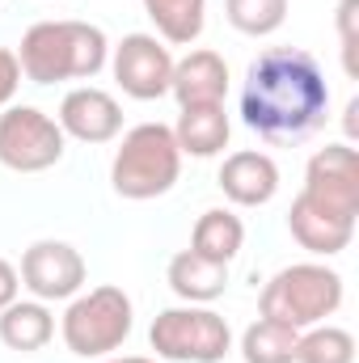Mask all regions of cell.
Masks as SVG:
<instances>
[{
  "label": "cell",
  "instance_id": "52a82bcc",
  "mask_svg": "<svg viewBox=\"0 0 359 363\" xmlns=\"http://www.w3.org/2000/svg\"><path fill=\"white\" fill-rule=\"evenodd\" d=\"M68 135L38 106H4L0 114V165L13 174H43L64 161Z\"/></svg>",
  "mask_w": 359,
  "mask_h": 363
},
{
  "label": "cell",
  "instance_id": "cb8c5ba5",
  "mask_svg": "<svg viewBox=\"0 0 359 363\" xmlns=\"http://www.w3.org/2000/svg\"><path fill=\"white\" fill-rule=\"evenodd\" d=\"M17 85H21V64H17V55L9 47H0V110L13 101Z\"/></svg>",
  "mask_w": 359,
  "mask_h": 363
},
{
  "label": "cell",
  "instance_id": "ac0fdd59",
  "mask_svg": "<svg viewBox=\"0 0 359 363\" xmlns=\"http://www.w3.org/2000/svg\"><path fill=\"white\" fill-rule=\"evenodd\" d=\"M241 245H245V224H241V216H233V211H224V207H211V211H203L199 220H194V233H190V250L199 254V258H211V262H233L237 254H241Z\"/></svg>",
  "mask_w": 359,
  "mask_h": 363
},
{
  "label": "cell",
  "instance_id": "2e32d148",
  "mask_svg": "<svg viewBox=\"0 0 359 363\" xmlns=\"http://www.w3.org/2000/svg\"><path fill=\"white\" fill-rule=\"evenodd\" d=\"M165 279H170V287H174L178 300H186V304H211L228 287V267L211 262V258H199L194 250H182V254L170 258Z\"/></svg>",
  "mask_w": 359,
  "mask_h": 363
},
{
  "label": "cell",
  "instance_id": "44dd1931",
  "mask_svg": "<svg viewBox=\"0 0 359 363\" xmlns=\"http://www.w3.org/2000/svg\"><path fill=\"white\" fill-rule=\"evenodd\" d=\"M296 363H355V338L343 325H309L300 330Z\"/></svg>",
  "mask_w": 359,
  "mask_h": 363
},
{
  "label": "cell",
  "instance_id": "603a6c76",
  "mask_svg": "<svg viewBox=\"0 0 359 363\" xmlns=\"http://www.w3.org/2000/svg\"><path fill=\"white\" fill-rule=\"evenodd\" d=\"M338 38H343V68L347 77H359L355 47H359V0H343L338 4Z\"/></svg>",
  "mask_w": 359,
  "mask_h": 363
},
{
  "label": "cell",
  "instance_id": "5b68a950",
  "mask_svg": "<svg viewBox=\"0 0 359 363\" xmlns=\"http://www.w3.org/2000/svg\"><path fill=\"white\" fill-rule=\"evenodd\" d=\"M136 325V308H131V296L114 283H101L85 296H72L64 321H60V334H64V347L81 359H106L110 351H118L127 342Z\"/></svg>",
  "mask_w": 359,
  "mask_h": 363
},
{
  "label": "cell",
  "instance_id": "4fadbf2b",
  "mask_svg": "<svg viewBox=\"0 0 359 363\" xmlns=\"http://www.w3.org/2000/svg\"><path fill=\"white\" fill-rule=\"evenodd\" d=\"M170 93L178 97V106H224V93H228V64L224 55L216 51H190L174 60V81Z\"/></svg>",
  "mask_w": 359,
  "mask_h": 363
},
{
  "label": "cell",
  "instance_id": "ba28073f",
  "mask_svg": "<svg viewBox=\"0 0 359 363\" xmlns=\"http://www.w3.org/2000/svg\"><path fill=\"white\" fill-rule=\"evenodd\" d=\"M110 68H114L118 89L127 93V97H136V101L165 97L170 81H174V55H170V47L157 34H127L114 47Z\"/></svg>",
  "mask_w": 359,
  "mask_h": 363
},
{
  "label": "cell",
  "instance_id": "3957f363",
  "mask_svg": "<svg viewBox=\"0 0 359 363\" xmlns=\"http://www.w3.org/2000/svg\"><path fill=\"white\" fill-rule=\"evenodd\" d=\"M182 174V152L174 140V127L165 123H140L123 135L114 161H110V186L118 199L144 203V199H161L174 190Z\"/></svg>",
  "mask_w": 359,
  "mask_h": 363
},
{
  "label": "cell",
  "instance_id": "9c48e42d",
  "mask_svg": "<svg viewBox=\"0 0 359 363\" xmlns=\"http://www.w3.org/2000/svg\"><path fill=\"white\" fill-rule=\"evenodd\" d=\"M313 203L338 211V216H359V157L351 144H326L309 157L304 165V190Z\"/></svg>",
  "mask_w": 359,
  "mask_h": 363
},
{
  "label": "cell",
  "instance_id": "ffe728a7",
  "mask_svg": "<svg viewBox=\"0 0 359 363\" xmlns=\"http://www.w3.org/2000/svg\"><path fill=\"white\" fill-rule=\"evenodd\" d=\"M296 342H300V330L258 317L241 334V359L245 363H296Z\"/></svg>",
  "mask_w": 359,
  "mask_h": 363
},
{
  "label": "cell",
  "instance_id": "d4e9b609",
  "mask_svg": "<svg viewBox=\"0 0 359 363\" xmlns=\"http://www.w3.org/2000/svg\"><path fill=\"white\" fill-rule=\"evenodd\" d=\"M17 287H21V274H17V267L0 258V308H9V304L17 300Z\"/></svg>",
  "mask_w": 359,
  "mask_h": 363
},
{
  "label": "cell",
  "instance_id": "4316f807",
  "mask_svg": "<svg viewBox=\"0 0 359 363\" xmlns=\"http://www.w3.org/2000/svg\"><path fill=\"white\" fill-rule=\"evenodd\" d=\"M106 363H157V359H144V355H123V359H106Z\"/></svg>",
  "mask_w": 359,
  "mask_h": 363
},
{
  "label": "cell",
  "instance_id": "d6986e66",
  "mask_svg": "<svg viewBox=\"0 0 359 363\" xmlns=\"http://www.w3.org/2000/svg\"><path fill=\"white\" fill-rule=\"evenodd\" d=\"M144 13L153 17L161 43L190 47L207 26V0H144Z\"/></svg>",
  "mask_w": 359,
  "mask_h": 363
},
{
  "label": "cell",
  "instance_id": "7402d4cb",
  "mask_svg": "<svg viewBox=\"0 0 359 363\" xmlns=\"http://www.w3.org/2000/svg\"><path fill=\"white\" fill-rule=\"evenodd\" d=\"M224 17L237 34L267 38L287 21V0H224Z\"/></svg>",
  "mask_w": 359,
  "mask_h": 363
},
{
  "label": "cell",
  "instance_id": "5bb4252c",
  "mask_svg": "<svg viewBox=\"0 0 359 363\" xmlns=\"http://www.w3.org/2000/svg\"><path fill=\"white\" fill-rule=\"evenodd\" d=\"M220 190L237 207H263L279 190V165L270 161L267 152L241 148V152L224 157V165H220Z\"/></svg>",
  "mask_w": 359,
  "mask_h": 363
},
{
  "label": "cell",
  "instance_id": "8fae6325",
  "mask_svg": "<svg viewBox=\"0 0 359 363\" xmlns=\"http://www.w3.org/2000/svg\"><path fill=\"white\" fill-rule=\"evenodd\" d=\"M55 123H60L64 135H72V140H81V144H110V140L123 131V106H118L106 89L81 85V89L64 93Z\"/></svg>",
  "mask_w": 359,
  "mask_h": 363
},
{
  "label": "cell",
  "instance_id": "7c38bea8",
  "mask_svg": "<svg viewBox=\"0 0 359 363\" xmlns=\"http://www.w3.org/2000/svg\"><path fill=\"white\" fill-rule=\"evenodd\" d=\"M287 228H292L296 245L309 250V254H317V258L343 254L351 245V237H355V220L351 216H338V211L313 203L309 194H296V203L287 211Z\"/></svg>",
  "mask_w": 359,
  "mask_h": 363
},
{
  "label": "cell",
  "instance_id": "8992f818",
  "mask_svg": "<svg viewBox=\"0 0 359 363\" xmlns=\"http://www.w3.org/2000/svg\"><path fill=\"white\" fill-rule=\"evenodd\" d=\"M148 342L157 351V359L170 363H220L233 351V330L228 321L207 308V304H182L165 308L153 317Z\"/></svg>",
  "mask_w": 359,
  "mask_h": 363
},
{
  "label": "cell",
  "instance_id": "6da1fadb",
  "mask_svg": "<svg viewBox=\"0 0 359 363\" xmlns=\"http://www.w3.org/2000/svg\"><path fill=\"white\" fill-rule=\"evenodd\" d=\"M330 110V85L321 64L300 47L263 51L241 85V118L267 144L309 140Z\"/></svg>",
  "mask_w": 359,
  "mask_h": 363
},
{
  "label": "cell",
  "instance_id": "7a4b0ae2",
  "mask_svg": "<svg viewBox=\"0 0 359 363\" xmlns=\"http://www.w3.org/2000/svg\"><path fill=\"white\" fill-rule=\"evenodd\" d=\"M21 77L34 85L89 81L106 68L110 43L89 21H34L21 34V51H13Z\"/></svg>",
  "mask_w": 359,
  "mask_h": 363
},
{
  "label": "cell",
  "instance_id": "484cf974",
  "mask_svg": "<svg viewBox=\"0 0 359 363\" xmlns=\"http://www.w3.org/2000/svg\"><path fill=\"white\" fill-rule=\"evenodd\" d=\"M359 97H351V101H347V135H351V140H355V131H359Z\"/></svg>",
  "mask_w": 359,
  "mask_h": 363
},
{
  "label": "cell",
  "instance_id": "277c9868",
  "mask_svg": "<svg viewBox=\"0 0 359 363\" xmlns=\"http://www.w3.org/2000/svg\"><path fill=\"white\" fill-rule=\"evenodd\" d=\"M343 304V274L330 271L326 262H296L283 267L279 274H270V283L263 287V317L292 325V330H309L321 325L326 317H334Z\"/></svg>",
  "mask_w": 359,
  "mask_h": 363
},
{
  "label": "cell",
  "instance_id": "30bf717a",
  "mask_svg": "<svg viewBox=\"0 0 359 363\" xmlns=\"http://www.w3.org/2000/svg\"><path fill=\"white\" fill-rule=\"evenodd\" d=\"M21 287L34 300H72L85 287V258L68 241H34L21 254Z\"/></svg>",
  "mask_w": 359,
  "mask_h": 363
},
{
  "label": "cell",
  "instance_id": "e0dca14e",
  "mask_svg": "<svg viewBox=\"0 0 359 363\" xmlns=\"http://www.w3.org/2000/svg\"><path fill=\"white\" fill-rule=\"evenodd\" d=\"M55 334V317L43 300H13L9 308H0V342L9 351H43Z\"/></svg>",
  "mask_w": 359,
  "mask_h": 363
},
{
  "label": "cell",
  "instance_id": "9a60e30c",
  "mask_svg": "<svg viewBox=\"0 0 359 363\" xmlns=\"http://www.w3.org/2000/svg\"><path fill=\"white\" fill-rule=\"evenodd\" d=\"M233 135V123H228V110L224 106H186L174 123V140H178L182 157H220L224 144Z\"/></svg>",
  "mask_w": 359,
  "mask_h": 363
}]
</instances>
